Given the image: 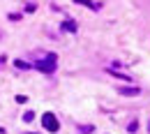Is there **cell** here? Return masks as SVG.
Here are the masks:
<instances>
[{
    "label": "cell",
    "instance_id": "obj_1",
    "mask_svg": "<svg viewBox=\"0 0 150 134\" xmlns=\"http://www.w3.org/2000/svg\"><path fill=\"white\" fill-rule=\"evenodd\" d=\"M56 65H58V56L56 53H49V56L42 58V60H35V67H37L39 72H46V74L56 72Z\"/></svg>",
    "mask_w": 150,
    "mask_h": 134
},
{
    "label": "cell",
    "instance_id": "obj_2",
    "mask_svg": "<svg viewBox=\"0 0 150 134\" xmlns=\"http://www.w3.org/2000/svg\"><path fill=\"white\" fill-rule=\"evenodd\" d=\"M42 125H44V130H49V132H58V130H60V123H58V118L53 113L42 116Z\"/></svg>",
    "mask_w": 150,
    "mask_h": 134
},
{
    "label": "cell",
    "instance_id": "obj_3",
    "mask_svg": "<svg viewBox=\"0 0 150 134\" xmlns=\"http://www.w3.org/2000/svg\"><path fill=\"white\" fill-rule=\"evenodd\" d=\"M120 95H127V97H134V95H141V88H134V86H125V88H118Z\"/></svg>",
    "mask_w": 150,
    "mask_h": 134
},
{
    "label": "cell",
    "instance_id": "obj_4",
    "mask_svg": "<svg viewBox=\"0 0 150 134\" xmlns=\"http://www.w3.org/2000/svg\"><path fill=\"white\" fill-rule=\"evenodd\" d=\"M62 30H65V33H76V23L74 21H62Z\"/></svg>",
    "mask_w": 150,
    "mask_h": 134
},
{
    "label": "cell",
    "instance_id": "obj_5",
    "mask_svg": "<svg viewBox=\"0 0 150 134\" xmlns=\"http://www.w3.org/2000/svg\"><path fill=\"white\" fill-rule=\"evenodd\" d=\"M79 130H81L83 134H90V132H95V127H93V125H79Z\"/></svg>",
    "mask_w": 150,
    "mask_h": 134
},
{
    "label": "cell",
    "instance_id": "obj_6",
    "mask_svg": "<svg viewBox=\"0 0 150 134\" xmlns=\"http://www.w3.org/2000/svg\"><path fill=\"white\" fill-rule=\"evenodd\" d=\"M23 120H25V123H33V120H35V113H33V111H25V113H23Z\"/></svg>",
    "mask_w": 150,
    "mask_h": 134
},
{
    "label": "cell",
    "instance_id": "obj_7",
    "mask_svg": "<svg viewBox=\"0 0 150 134\" xmlns=\"http://www.w3.org/2000/svg\"><path fill=\"white\" fill-rule=\"evenodd\" d=\"M14 65H16V69H28V67H30V65H28V62H23V60H16Z\"/></svg>",
    "mask_w": 150,
    "mask_h": 134
},
{
    "label": "cell",
    "instance_id": "obj_8",
    "mask_svg": "<svg viewBox=\"0 0 150 134\" xmlns=\"http://www.w3.org/2000/svg\"><path fill=\"white\" fill-rule=\"evenodd\" d=\"M28 134H30V132H28Z\"/></svg>",
    "mask_w": 150,
    "mask_h": 134
}]
</instances>
